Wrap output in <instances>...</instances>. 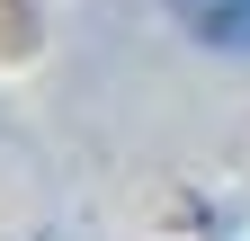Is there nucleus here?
Instances as JSON below:
<instances>
[{"instance_id": "obj_1", "label": "nucleus", "mask_w": 250, "mask_h": 241, "mask_svg": "<svg viewBox=\"0 0 250 241\" xmlns=\"http://www.w3.org/2000/svg\"><path fill=\"white\" fill-rule=\"evenodd\" d=\"M188 18H197L214 45H250V0H188Z\"/></svg>"}]
</instances>
